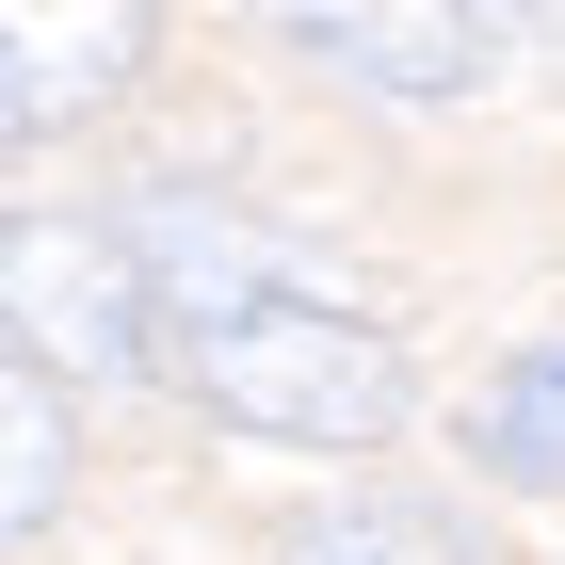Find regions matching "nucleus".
Returning a JSON list of instances; mask_svg holds the SVG:
<instances>
[{"instance_id": "f257e3e1", "label": "nucleus", "mask_w": 565, "mask_h": 565, "mask_svg": "<svg viewBox=\"0 0 565 565\" xmlns=\"http://www.w3.org/2000/svg\"><path fill=\"white\" fill-rule=\"evenodd\" d=\"M178 388L226 404L243 436H291V452H372V436L404 420V340L372 323V291H340V275H275V291L243 307H194V323H162Z\"/></svg>"}, {"instance_id": "f03ea898", "label": "nucleus", "mask_w": 565, "mask_h": 565, "mask_svg": "<svg viewBox=\"0 0 565 565\" xmlns=\"http://www.w3.org/2000/svg\"><path fill=\"white\" fill-rule=\"evenodd\" d=\"M0 355L33 388H130V372H162V307H146L130 226H97V211H17L0 226Z\"/></svg>"}, {"instance_id": "7ed1b4c3", "label": "nucleus", "mask_w": 565, "mask_h": 565, "mask_svg": "<svg viewBox=\"0 0 565 565\" xmlns=\"http://www.w3.org/2000/svg\"><path fill=\"white\" fill-rule=\"evenodd\" d=\"M146 49H162L146 0H33V17H0V146L97 130V114L146 82Z\"/></svg>"}, {"instance_id": "20e7f679", "label": "nucleus", "mask_w": 565, "mask_h": 565, "mask_svg": "<svg viewBox=\"0 0 565 565\" xmlns=\"http://www.w3.org/2000/svg\"><path fill=\"white\" fill-rule=\"evenodd\" d=\"M275 49H307V65H340L372 97H469L501 65V17H355V0H307V17H275Z\"/></svg>"}, {"instance_id": "39448f33", "label": "nucleus", "mask_w": 565, "mask_h": 565, "mask_svg": "<svg viewBox=\"0 0 565 565\" xmlns=\"http://www.w3.org/2000/svg\"><path fill=\"white\" fill-rule=\"evenodd\" d=\"M469 452H484L501 484H550V501H565V340H533V355H501V372H484Z\"/></svg>"}, {"instance_id": "423d86ee", "label": "nucleus", "mask_w": 565, "mask_h": 565, "mask_svg": "<svg viewBox=\"0 0 565 565\" xmlns=\"http://www.w3.org/2000/svg\"><path fill=\"white\" fill-rule=\"evenodd\" d=\"M275 565H484V533L452 501H340V518H307Z\"/></svg>"}, {"instance_id": "0eeeda50", "label": "nucleus", "mask_w": 565, "mask_h": 565, "mask_svg": "<svg viewBox=\"0 0 565 565\" xmlns=\"http://www.w3.org/2000/svg\"><path fill=\"white\" fill-rule=\"evenodd\" d=\"M49 501H65V404H49L33 372L0 355V550H17Z\"/></svg>"}]
</instances>
